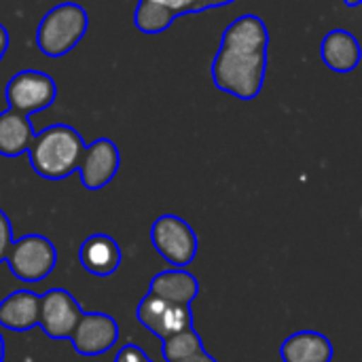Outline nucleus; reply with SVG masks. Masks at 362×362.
I'll return each mask as SVG.
<instances>
[{"mask_svg":"<svg viewBox=\"0 0 362 362\" xmlns=\"http://www.w3.org/2000/svg\"><path fill=\"white\" fill-rule=\"evenodd\" d=\"M269 30L257 15H242L231 21L212 62L214 85L238 98L255 100L265 83Z\"/></svg>","mask_w":362,"mask_h":362,"instance_id":"obj_1","label":"nucleus"},{"mask_svg":"<svg viewBox=\"0 0 362 362\" xmlns=\"http://www.w3.org/2000/svg\"><path fill=\"white\" fill-rule=\"evenodd\" d=\"M4 98L8 102V108L32 115L49 108L57 98L55 81L40 70H21L11 76V81L4 87Z\"/></svg>","mask_w":362,"mask_h":362,"instance_id":"obj_6","label":"nucleus"},{"mask_svg":"<svg viewBox=\"0 0 362 362\" xmlns=\"http://www.w3.org/2000/svg\"><path fill=\"white\" fill-rule=\"evenodd\" d=\"M153 248L176 269H185L197 255V235L193 227L176 214L159 216L151 227Z\"/></svg>","mask_w":362,"mask_h":362,"instance_id":"obj_5","label":"nucleus"},{"mask_svg":"<svg viewBox=\"0 0 362 362\" xmlns=\"http://www.w3.org/2000/svg\"><path fill=\"white\" fill-rule=\"evenodd\" d=\"M174 15L151 2V0H138V6H136V13H134V23L140 32L144 34H161L165 32L172 23H174Z\"/></svg>","mask_w":362,"mask_h":362,"instance_id":"obj_17","label":"nucleus"},{"mask_svg":"<svg viewBox=\"0 0 362 362\" xmlns=\"http://www.w3.org/2000/svg\"><path fill=\"white\" fill-rule=\"evenodd\" d=\"M34 138V127L28 115L6 108L0 112V155L19 157L28 153Z\"/></svg>","mask_w":362,"mask_h":362,"instance_id":"obj_16","label":"nucleus"},{"mask_svg":"<svg viewBox=\"0 0 362 362\" xmlns=\"http://www.w3.org/2000/svg\"><path fill=\"white\" fill-rule=\"evenodd\" d=\"M112 362H153L151 361V356L144 352V350H140L138 346H134V344H127V346H123L119 352H117V356H115V361Z\"/></svg>","mask_w":362,"mask_h":362,"instance_id":"obj_21","label":"nucleus"},{"mask_svg":"<svg viewBox=\"0 0 362 362\" xmlns=\"http://www.w3.org/2000/svg\"><path fill=\"white\" fill-rule=\"evenodd\" d=\"M163 8H168L174 17H180L185 13H199V0H151Z\"/></svg>","mask_w":362,"mask_h":362,"instance_id":"obj_19","label":"nucleus"},{"mask_svg":"<svg viewBox=\"0 0 362 362\" xmlns=\"http://www.w3.org/2000/svg\"><path fill=\"white\" fill-rule=\"evenodd\" d=\"M136 320L146 327L159 339L172 337L187 329H193V312L191 305L165 303L153 295H146L136 310Z\"/></svg>","mask_w":362,"mask_h":362,"instance_id":"obj_7","label":"nucleus"},{"mask_svg":"<svg viewBox=\"0 0 362 362\" xmlns=\"http://www.w3.org/2000/svg\"><path fill=\"white\" fill-rule=\"evenodd\" d=\"M83 310L78 301L64 288H49L40 297L38 325L51 339H70Z\"/></svg>","mask_w":362,"mask_h":362,"instance_id":"obj_8","label":"nucleus"},{"mask_svg":"<svg viewBox=\"0 0 362 362\" xmlns=\"http://www.w3.org/2000/svg\"><path fill=\"white\" fill-rule=\"evenodd\" d=\"M6 263L19 282H40L55 269L57 250L49 238L40 233H28L19 240H13Z\"/></svg>","mask_w":362,"mask_h":362,"instance_id":"obj_4","label":"nucleus"},{"mask_svg":"<svg viewBox=\"0 0 362 362\" xmlns=\"http://www.w3.org/2000/svg\"><path fill=\"white\" fill-rule=\"evenodd\" d=\"M40 318V295L32 291H15L8 297L0 301V327L15 331V333H28L34 327H38Z\"/></svg>","mask_w":362,"mask_h":362,"instance_id":"obj_12","label":"nucleus"},{"mask_svg":"<svg viewBox=\"0 0 362 362\" xmlns=\"http://www.w3.org/2000/svg\"><path fill=\"white\" fill-rule=\"evenodd\" d=\"M0 362H4V339H2V333H0Z\"/></svg>","mask_w":362,"mask_h":362,"instance_id":"obj_25","label":"nucleus"},{"mask_svg":"<svg viewBox=\"0 0 362 362\" xmlns=\"http://www.w3.org/2000/svg\"><path fill=\"white\" fill-rule=\"evenodd\" d=\"M344 2H346V6H352V8H354V6H358V4H361L362 0H344Z\"/></svg>","mask_w":362,"mask_h":362,"instance_id":"obj_26","label":"nucleus"},{"mask_svg":"<svg viewBox=\"0 0 362 362\" xmlns=\"http://www.w3.org/2000/svg\"><path fill=\"white\" fill-rule=\"evenodd\" d=\"M322 62L335 70V72H352L361 62V45L358 38L352 32L346 30H333L322 38L320 45Z\"/></svg>","mask_w":362,"mask_h":362,"instance_id":"obj_15","label":"nucleus"},{"mask_svg":"<svg viewBox=\"0 0 362 362\" xmlns=\"http://www.w3.org/2000/svg\"><path fill=\"white\" fill-rule=\"evenodd\" d=\"M148 295L176 305H191L199 295V282L187 269H168L159 272L148 286Z\"/></svg>","mask_w":362,"mask_h":362,"instance_id":"obj_13","label":"nucleus"},{"mask_svg":"<svg viewBox=\"0 0 362 362\" xmlns=\"http://www.w3.org/2000/svg\"><path fill=\"white\" fill-rule=\"evenodd\" d=\"M280 356L284 362H331L333 344L318 331H299L282 341Z\"/></svg>","mask_w":362,"mask_h":362,"instance_id":"obj_14","label":"nucleus"},{"mask_svg":"<svg viewBox=\"0 0 362 362\" xmlns=\"http://www.w3.org/2000/svg\"><path fill=\"white\" fill-rule=\"evenodd\" d=\"M163 346H161V354L168 362H178L195 352H202L204 350V344H202V337L197 335L195 329H187L182 333H176L172 337H165L161 339Z\"/></svg>","mask_w":362,"mask_h":362,"instance_id":"obj_18","label":"nucleus"},{"mask_svg":"<svg viewBox=\"0 0 362 362\" xmlns=\"http://www.w3.org/2000/svg\"><path fill=\"white\" fill-rule=\"evenodd\" d=\"M119 339V325L115 322L112 316L91 312L78 318L70 341L76 354L81 356H100L112 350V346Z\"/></svg>","mask_w":362,"mask_h":362,"instance_id":"obj_9","label":"nucleus"},{"mask_svg":"<svg viewBox=\"0 0 362 362\" xmlns=\"http://www.w3.org/2000/svg\"><path fill=\"white\" fill-rule=\"evenodd\" d=\"M11 246H13V227L8 216L0 210V263L6 261Z\"/></svg>","mask_w":362,"mask_h":362,"instance_id":"obj_20","label":"nucleus"},{"mask_svg":"<svg viewBox=\"0 0 362 362\" xmlns=\"http://www.w3.org/2000/svg\"><path fill=\"white\" fill-rule=\"evenodd\" d=\"M119 165H121V155H119L117 144L108 138L93 140L89 146H85L81 163H78L83 187L87 191L104 189L117 176Z\"/></svg>","mask_w":362,"mask_h":362,"instance_id":"obj_10","label":"nucleus"},{"mask_svg":"<svg viewBox=\"0 0 362 362\" xmlns=\"http://www.w3.org/2000/svg\"><path fill=\"white\" fill-rule=\"evenodd\" d=\"M85 146L87 144L74 127L55 123L34 134L28 155L38 176L47 180H64L78 170Z\"/></svg>","mask_w":362,"mask_h":362,"instance_id":"obj_2","label":"nucleus"},{"mask_svg":"<svg viewBox=\"0 0 362 362\" xmlns=\"http://www.w3.org/2000/svg\"><path fill=\"white\" fill-rule=\"evenodd\" d=\"M8 45H11V38H8V30L0 23V59L4 57V53L8 51Z\"/></svg>","mask_w":362,"mask_h":362,"instance_id":"obj_23","label":"nucleus"},{"mask_svg":"<svg viewBox=\"0 0 362 362\" xmlns=\"http://www.w3.org/2000/svg\"><path fill=\"white\" fill-rule=\"evenodd\" d=\"M178 362H216V358L210 356L206 350H202V352H195V354H191V356H187V358H182V361Z\"/></svg>","mask_w":362,"mask_h":362,"instance_id":"obj_22","label":"nucleus"},{"mask_svg":"<svg viewBox=\"0 0 362 362\" xmlns=\"http://www.w3.org/2000/svg\"><path fill=\"white\" fill-rule=\"evenodd\" d=\"M78 261L87 274L108 278L121 265V248L108 233H93L81 244Z\"/></svg>","mask_w":362,"mask_h":362,"instance_id":"obj_11","label":"nucleus"},{"mask_svg":"<svg viewBox=\"0 0 362 362\" xmlns=\"http://www.w3.org/2000/svg\"><path fill=\"white\" fill-rule=\"evenodd\" d=\"M235 0H199V11H206V8H214V6H225V4H231Z\"/></svg>","mask_w":362,"mask_h":362,"instance_id":"obj_24","label":"nucleus"},{"mask_svg":"<svg viewBox=\"0 0 362 362\" xmlns=\"http://www.w3.org/2000/svg\"><path fill=\"white\" fill-rule=\"evenodd\" d=\"M89 28L87 11L76 2H62L45 13L36 28V47L47 57L70 53Z\"/></svg>","mask_w":362,"mask_h":362,"instance_id":"obj_3","label":"nucleus"}]
</instances>
